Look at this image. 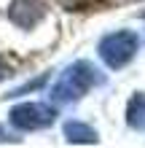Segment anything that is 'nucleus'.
I'll return each instance as SVG.
<instances>
[{
	"label": "nucleus",
	"mask_w": 145,
	"mask_h": 148,
	"mask_svg": "<svg viewBox=\"0 0 145 148\" xmlns=\"http://www.w3.org/2000/svg\"><path fill=\"white\" fill-rule=\"evenodd\" d=\"M57 3H62L65 8H78V5H83V3H89V0H57Z\"/></svg>",
	"instance_id": "nucleus-9"
},
{
	"label": "nucleus",
	"mask_w": 145,
	"mask_h": 148,
	"mask_svg": "<svg viewBox=\"0 0 145 148\" xmlns=\"http://www.w3.org/2000/svg\"><path fill=\"white\" fill-rule=\"evenodd\" d=\"M108 5H126V3H134V0H105Z\"/></svg>",
	"instance_id": "nucleus-10"
},
{
	"label": "nucleus",
	"mask_w": 145,
	"mask_h": 148,
	"mask_svg": "<svg viewBox=\"0 0 145 148\" xmlns=\"http://www.w3.org/2000/svg\"><path fill=\"white\" fill-rule=\"evenodd\" d=\"M8 75H11V67H8V62H5L3 57H0V81H5Z\"/></svg>",
	"instance_id": "nucleus-8"
},
{
	"label": "nucleus",
	"mask_w": 145,
	"mask_h": 148,
	"mask_svg": "<svg viewBox=\"0 0 145 148\" xmlns=\"http://www.w3.org/2000/svg\"><path fill=\"white\" fill-rule=\"evenodd\" d=\"M97 84H102V75L97 73V67L91 62H86V59H78L70 67H65L62 75L57 78L54 89H51V100L57 105H70V102L81 100Z\"/></svg>",
	"instance_id": "nucleus-1"
},
{
	"label": "nucleus",
	"mask_w": 145,
	"mask_h": 148,
	"mask_svg": "<svg viewBox=\"0 0 145 148\" xmlns=\"http://www.w3.org/2000/svg\"><path fill=\"white\" fill-rule=\"evenodd\" d=\"M142 19H145V11H142Z\"/></svg>",
	"instance_id": "nucleus-12"
},
{
	"label": "nucleus",
	"mask_w": 145,
	"mask_h": 148,
	"mask_svg": "<svg viewBox=\"0 0 145 148\" xmlns=\"http://www.w3.org/2000/svg\"><path fill=\"white\" fill-rule=\"evenodd\" d=\"M65 137H67V143H75V145H86V143L91 145V143L99 140L97 132L89 124H83V121H67L65 124Z\"/></svg>",
	"instance_id": "nucleus-5"
},
{
	"label": "nucleus",
	"mask_w": 145,
	"mask_h": 148,
	"mask_svg": "<svg viewBox=\"0 0 145 148\" xmlns=\"http://www.w3.org/2000/svg\"><path fill=\"white\" fill-rule=\"evenodd\" d=\"M57 110L51 105L43 102H22L11 110V124L16 129H24V132H32V129H46L54 124Z\"/></svg>",
	"instance_id": "nucleus-3"
},
{
	"label": "nucleus",
	"mask_w": 145,
	"mask_h": 148,
	"mask_svg": "<svg viewBox=\"0 0 145 148\" xmlns=\"http://www.w3.org/2000/svg\"><path fill=\"white\" fill-rule=\"evenodd\" d=\"M46 78L48 75H40V78H35V81H30V84H24L22 89H16V92H11L8 97H19V94H24V92H32V89H40V86L46 84Z\"/></svg>",
	"instance_id": "nucleus-7"
},
{
	"label": "nucleus",
	"mask_w": 145,
	"mask_h": 148,
	"mask_svg": "<svg viewBox=\"0 0 145 148\" xmlns=\"http://www.w3.org/2000/svg\"><path fill=\"white\" fill-rule=\"evenodd\" d=\"M8 16H11V22L16 27L30 30L46 16V8H43L40 0H14L11 8H8Z\"/></svg>",
	"instance_id": "nucleus-4"
},
{
	"label": "nucleus",
	"mask_w": 145,
	"mask_h": 148,
	"mask_svg": "<svg viewBox=\"0 0 145 148\" xmlns=\"http://www.w3.org/2000/svg\"><path fill=\"white\" fill-rule=\"evenodd\" d=\"M5 140H11V137H8V135H5V129L0 127V143H5Z\"/></svg>",
	"instance_id": "nucleus-11"
},
{
	"label": "nucleus",
	"mask_w": 145,
	"mask_h": 148,
	"mask_svg": "<svg viewBox=\"0 0 145 148\" xmlns=\"http://www.w3.org/2000/svg\"><path fill=\"white\" fill-rule=\"evenodd\" d=\"M126 124L137 132H145V92H137L126 105Z\"/></svg>",
	"instance_id": "nucleus-6"
},
{
	"label": "nucleus",
	"mask_w": 145,
	"mask_h": 148,
	"mask_svg": "<svg viewBox=\"0 0 145 148\" xmlns=\"http://www.w3.org/2000/svg\"><path fill=\"white\" fill-rule=\"evenodd\" d=\"M137 46H140V38L132 30H118L99 40V57L108 67L118 70L126 62H132V57L137 54Z\"/></svg>",
	"instance_id": "nucleus-2"
}]
</instances>
